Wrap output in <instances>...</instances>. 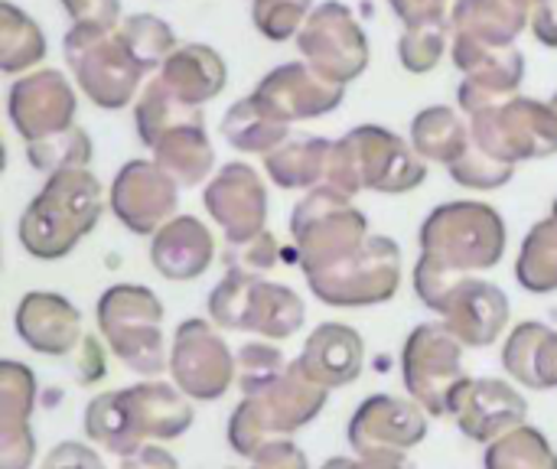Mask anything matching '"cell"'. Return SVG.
<instances>
[{"instance_id": "obj_1", "label": "cell", "mask_w": 557, "mask_h": 469, "mask_svg": "<svg viewBox=\"0 0 557 469\" xmlns=\"http://www.w3.org/2000/svg\"><path fill=\"white\" fill-rule=\"evenodd\" d=\"M418 242L421 258L414 268V294L428 310H437L454 281L473 271H490L503 261L509 232L499 209L457 199L437 206L424 219Z\"/></svg>"}, {"instance_id": "obj_2", "label": "cell", "mask_w": 557, "mask_h": 469, "mask_svg": "<svg viewBox=\"0 0 557 469\" xmlns=\"http://www.w3.org/2000/svg\"><path fill=\"white\" fill-rule=\"evenodd\" d=\"M101 212L104 202L98 176L88 166L59 170L46 176L42 189L23 209L16 235L29 258L59 261L98 225Z\"/></svg>"}, {"instance_id": "obj_3", "label": "cell", "mask_w": 557, "mask_h": 469, "mask_svg": "<svg viewBox=\"0 0 557 469\" xmlns=\"http://www.w3.org/2000/svg\"><path fill=\"white\" fill-rule=\"evenodd\" d=\"M424 180L428 160L418 157V150L408 140L379 124L352 127L346 137L333 140L326 186L339 189L349 199L362 189L401 196L424 186Z\"/></svg>"}, {"instance_id": "obj_4", "label": "cell", "mask_w": 557, "mask_h": 469, "mask_svg": "<svg viewBox=\"0 0 557 469\" xmlns=\"http://www.w3.org/2000/svg\"><path fill=\"white\" fill-rule=\"evenodd\" d=\"M326 398H330V388L317 385L294 359L277 382H271L258 395H245L242 405L232 411L228 431H225L228 447L238 457L255 460L268 444L281 437H294L297 431L313 424L320 411L326 408Z\"/></svg>"}, {"instance_id": "obj_5", "label": "cell", "mask_w": 557, "mask_h": 469, "mask_svg": "<svg viewBox=\"0 0 557 469\" xmlns=\"http://www.w3.org/2000/svg\"><path fill=\"white\" fill-rule=\"evenodd\" d=\"M206 310L219 330L255 333L261 340H287L307 323V304L294 287L238 268L225 271V277L209 294Z\"/></svg>"}, {"instance_id": "obj_6", "label": "cell", "mask_w": 557, "mask_h": 469, "mask_svg": "<svg viewBox=\"0 0 557 469\" xmlns=\"http://www.w3.org/2000/svg\"><path fill=\"white\" fill-rule=\"evenodd\" d=\"M98 333L108 349L137 375L160 379L170 369V349L163 340V304L144 284H114L95 307Z\"/></svg>"}, {"instance_id": "obj_7", "label": "cell", "mask_w": 557, "mask_h": 469, "mask_svg": "<svg viewBox=\"0 0 557 469\" xmlns=\"http://www.w3.org/2000/svg\"><path fill=\"white\" fill-rule=\"evenodd\" d=\"M294 261L304 277L339 264L369 242V219L333 186L307 189V196L290 212Z\"/></svg>"}, {"instance_id": "obj_8", "label": "cell", "mask_w": 557, "mask_h": 469, "mask_svg": "<svg viewBox=\"0 0 557 469\" xmlns=\"http://www.w3.org/2000/svg\"><path fill=\"white\" fill-rule=\"evenodd\" d=\"M62 55L82 95L101 111L127 108L140 88V78L147 75L121 42L117 29L72 26L62 39Z\"/></svg>"}, {"instance_id": "obj_9", "label": "cell", "mask_w": 557, "mask_h": 469, "mask_svg": "<svg viewBox=\"0 0 557 469\" xmlns=\"http://www.w3.org/2000/svg\"><path fill=\"white\" fill-rule=\"evenodd\" d=\"M405 392L431 418H450L454 398L470 379L463 369V343L447 330V323H421L408 333L401 349Z\"/></svg>"}, {"instance_id": "obj_10", "label": "cell", "mask_w": 557, "mask_h": 469, "mask_svg": "<svg viewBox=\"0 0 557 469\" xmlns=\"http://www.w3.org/2000/svg\"><path fill=\"white\" fill-rule=\"evenodd\" d=\"M317 300L326 307H379L388 304L401 287V248L385 235H369V242L343 258L339 264L307 274Z\"/></svg>"}, {"instance_id": "obj_11", "label": "cell", "mask_w": 557, "mask_h": 469, "mask_svg": "<svg viewBox=\"0 0 557 469\" xmlns=\"http://www.w3.org/2000/svg\"><path fill=\"white\" fill-rule=\"evenodd\" d=\"M470 127L480 150L512 166L557 153V111L552 101L516 95L506 104L470 114Z\"/></svg>"}, {"instance_id": "obj_12", "label": "cell", "mask_w": 557, "mask_h": 469, "mask_svg": "<svg viewBox=\"0 0 557 469\" xmlns=\"http://www.w3.org/2000/svg\"><path fill=\"white\" fill-rule=\"evenodd\" d=\"M173 385L193 402H219L238 382V359L209 320H186L170 343Z\"/></svg>"}, {"instance_id": "obj_13", "label": "cell", "mask_w": 557, "mask_h": 469, "mask_svg": "<svg viewBox=\"0 0 557 469\" xmlns=\"http://www.w3.org/2000/svg\"><path fill=\"white\" fill-rule=\"evenodd\" d=\"M297 49L304 62L339 85H349L369 65V36L356 13L339 0L313 7L310 20L297 33Z\"/></svg>"}, {"instance_id": "obj_14", "label": "cell", "mask_w": 557, "mask_h": 469, "mask_svg": "<svg viewBox=\"0 0 557 469\" xmlns=\"http://www.w3.org/2000/svg\"><path fill=\"white\" fill-rule=\"evenodd\" d=\"M454 65L463 72L457 101L460 111L476 114L496 104H506L519 95L525 78V55L516 46H490L480 39L454 36L450 42Z\"/></svg>"}, {"instance_id": "obj_15", "label": "cell", "mask_w": 557, "mask_h": 469, "mask_svg": "<svg viewBox=\"0 0 557 469\" xmlns=\"http://www.w3.org/2000/svg\"><path fill=\"white\" fill-rule=\"evenodd\" d=\"M180 206V183L157 160H131L117 170L108 209L134 235H157Z\"/></svg>"}, {"instance_id": "obj_16", "label": "cell", "mask_w": 557, "mask_h": 469, "mask_svg": "<svg viewBox=\"0 0 557 469\" xmlns=\"http://www.w3.org/2000/svg\"><path fill=\"white\" fill-rule=\"evenodd\" d=\"M7 111H10L16 134L29 144V140L72 127L78 98H75L72 82L59 69H36L10 85Z\"/></svg>"}, {"instance_id": "obj_17", "label": "cell", "mask_w": 557, "mask_h": 469, "mask_svg": "<svg viewBox=\"0 0 557 469\" xmlns=\"http://www.w3.org/2000/svg\"><path fill=\"white\" fill-rule=\"evenodd\" d=\"M202 202L212 222L225 232V242H248L268 232V189L255 166L248 163H225L206 186Z\"/></svg>"}, {"instance_id": "obj_18", "label": "cell", "mask_w": 557, "mask_h": 469, "mask_svg": "<svg viewBox=\"0 0 557 469\" xmlns=\"http://www.w3.org/2000/svg\"><path fill=\"white\" fill-rule=\"evenodd\" d=\"M447 330L470 349L493 346L509 326V297L499 284L483 277H460L441 297L437 310Z\"/></svg>"}, {"instance_id": "obj_19", "label": "cell", "mask_w": 557, "mask_h": 469, "mask_svg": "<svg viewBox=\"0 0 557 469\" xmlns=\"http://www.w3.org/2000/svg\"><path fill=\"white\" fill-rule=\"evenodd\" d=\"M450 418L473 444H493L525 424L529 402L506 379H467L454 398Z\"/></svg>"}, {"instance_id": "obj_20", "label": "cell", "mask_w": 557, "mask_h": 469, "mask_svg": "<svg viewBox=\"0 0 557 469\" xmlns=\"http://www.w3.org/2000/svg\"><path fill=\"white\" fill-rule=\"evenodd\" d=\"M281 121H310L336 111L346 98V85L330 82L310 62H287L271 69L251 91Z\"/></svg>"}, {"instance_id": "obj_21", "label": "cell", "mask_w": 557, "mask_h": 469, "mask_svg": "<svg viewBox=\"0 0 557 469\" xmlns=\"http://www.w3.org/2000/svg\"><path fill=\"white\" fill-rule=\"evenodd\" d=\"M428 428H431V415L414 398L372 395L356 408L346 437L356 454L411 451L428 437Z\"/></svg>"}, {"instance_id": "obj_22", "label": "cell", "mask_w": 557, "mask_h": 469, "mask_svg": "<svg viewBox=\"0 0 557 469\" xmlns=\"http://www.w3.org/2000/svg\"><path fill=\"white\" fill-rule=\"evenodd\" d=\"M13 326L20 340L39 356H69L82 346V313L62 297L49 291H29L13 313Z\"/></svg>"}, {"instance_id": "obj_23", "label": "cell", "mask_w": 557, "mask_h": 469, "mask_svg": "<svg viewBox=\"0 0 557 469\" xmlns=\"http://www.w3.org/2000/svg\"><path fill=\"white\" fill-rule=\"evenodd\" d=\"M117 395L140 444L176 441L196 421L193 405H189L193 398H186L176 385H166L160 379H144L131 388H117Z\"/></svg>"}, {"instance_id": "obj_24", "label": "cell", "mask_w": 557, "mask_h": 469, "mask_svg": "<svg viewBox=\"0 0 557 469\" xmlns=\"http://www.w3.org/2000/svg\"><path fill=\"white\" fill-rule=\"evenodd\" d=\"M215 261V242L202 219L173 215L150 235V264L166 281H196Z\"/></svg>"}, {"instance_id": "obj_25", "label": "cell", "mask_w": 557, "mask_h": 469, "mask_svg": "<svg viewBox=\"0 0 557 469\" xmlns=\"http://www.w3.org/2000/svg\"><path fill=\"white\" fill-rule=\"evenodd\" d=\"M300 369L323 388H346L362 375L366 366V343L359 330L346 323H323L310 333L297 356Z\"/></svg>"}, {"instance_id": "obj_26", "label": "cell", "mask_w": 557, "mask_h": 469, "mask_svg": "<svg viewBox=\"0 0 557 469\" xmlns=\"http://www.w3.org/2000/svg\"><path fill=\"white\" fill-rule=\"evenodd\" d=\"M147 150L183 189L206 183L212 166H215V150H212L209 134H206L202 111H193L180 124L166 127Z\"/></svg>"}, {"instance_id": "obj_27", "label": "cell", "mask_w": 557, "mask_h": 469, "mask_svg": "<svg viewBox=\"0 0 557 469\" xmlns=\"http://www.w3.org/2000/svg\"><path fill=\"white\" fill-rule=\"evenodd\" d=\"M180 101L186 104H209L212 98H219L225 91V82H228V65L225 59L206 46V42H186V46H176L173 55L160 65V75H157Z\"/></svg>"}, {"instance_id": "obj_28", "label": "cell", "mask_w": 557, "mask_h": 469, "mask_svg": "<svg viewBox=\"0 0 557 469\" xmlns=\"http://www.w3.org/2000/svg\"><path fill=\"white\" fill-rule=\"evenodd\" d=\"M503 369L529 392L557 388V333L552 326L529 320L519 323L503 346Z\"/></svg>"}, {"instance_id": "obj_29", "label": "cell", "mask_w": 557, "mask_h": 469, "mask_svg": "<svg viewBox=\"0 0 557 469\" xmlns=\"http://www.w3.org/2000/svg\"><path fill=\"white\" fill-rule=\"evenodd\" d=\"M450 26L454 36L490 46H516L522 29L532 26V10L522 0H454Z\"/></svg>"}, {"instance_id": "obj_30", "label": "cell", "mask_w": 557, "mask_h": 469, "mask_svg": "<svg viewBox=\"0 0 557 469\" xmlns=\"http://www.w3.org/2000/svg\"><path fill=\"white\" fill-rule=\"evenodd\" d=\"M470 140H473L470 121H463V114L450 104H431L418 111L411 121V147L428 163H444V166L457 163L467 153Z\"/></svg>"}, {"instance_id": "obj_31", "label": "cell", "mask_w": 557, "mask_h": 469, "mask_svg": "<svg viewBox=\"0 0 557 469\" xmlns=\"http://www.w3.org/2000/svg\"><path fill=\"white\" fill-rule=\"evenodd\" d=\"M222 137L228 147H235L238 153H274L281 144H287L290 124L281 121L271 108H264L255 95L235 101L225 118H222Z\"/></svg>"}, {"instance_id": "obj_32", "label": "cell", "mask_w": 557, "mask_h": 469, "mask_svg": "<svg viewBox=\"0 0 557 469\" xmlns=\"http://www.w3.org/2000/svg\"><path fill=\"white\" fill-rule=\"evenodd\" d=\"M330 157H333V140L304 137V140H287L274 153H268L264 170L271 183L281 189H317L326 186Z\"/></svg>"}, {"instance_id": "obj_33", "label": "cell", "mask_w": 557, "mask_h": 469, "mask_svg": "<svg viewBox=\"0 0 557 469\" xmlns=\"http://www.w3.org/2000/svg\"><path fill=\"white\" fill-rule=\"evenodd\" d=\"M46 55V36L39 23L16 3L0 0V72L20 75L39 65Z\"/></svg>"}, {"instance_id": "obj_34", "label": "cell", "mask_w": 557, "mask_h": 469, "mask_svg": "<svg viewBox=\"0 0 557 469\" xmlns=\"http://www.w3.org/2000/svg\"><path fill=\"white\" fill-rule=\"evenodd\" d=\"M85 437L98 447H104L114 457H131L134 451H140L144 444L137 441L131 418L121 405L117 392H104L95 395L85 408Z\"/></svg>"}, {"instance_id": "obj_35", "label": "cell", "mask_w": 557, "mask_h": 469, "mask_svg": "<svg viewBox=\"0 0 557 469\" xmlns=\"http://www.w3.org/2000/svg\"><path fill=\"white\" fill-rule=\"evenodd\" d=\"M516 281L529 294L557 291V229L552 219H542L529 229L516 261Z\"/></svg>"}, {"instance_id": "obj_36", "label": "cell", "mask_w": 557, "mask_h": 469, "mask_svg": "<svg viewBox=\"0 0 557 469\" xmlns=\"http://www.w3.org/2000/svg\"><path fill=\"white\" fill-rule=\"evenodd\" d=\"M483 469H557V451L539 428L522 424L486 444Z\"/></svg>"}, {"instance_id": "obj_37", "label": "cell", "mask_w": 557, "mask_h": 469, "mask_svg": "<svg viewBox=\"0 0 557 469\" xmlns=\"http://www.w3.org/2000/svg\"><path fill=\"white\" fill-rule=\"evenodd\" d=\"M36 375L16 359L0 366V437L33 434L29 418L36 408Z\"/></svg>"}, {"instance_id": "obj_38", "label": "cell", "mask_w": 557, "mask_h": 469, "mask_svg": "<svg viewBox=\"0 0 557 469\" xmlns=\"http://www.w3.org/2000/svg\"><path fill=\"white\" fill-rule=\"evenodd\" d=\"M117 36L121 42L127 46V52L137 59V65L144 72H153L160 69L173 49H176V33L166 20L153 16V13H134V16H124L121 26H117Z\"/></svg>"}, {"instance_id": "obj_39", "label": "cell", "mask_w": 557, "mask_h": 469, "mask_svg": "<svg viewBox=\"0 0 557 469\" xmlns=\"http://www.w3.org/2000/svg\"><path fill=\"white\" fill-rule=\"evenodd\" d=\"M91 137L72 124L59 134H49V137H39V140H29L26 144V160L33 170L52 176L59 170H75V166H88L91 163Z\"/></svg>"}, {"instance_id": "obj_40", "label": "cell", "mask_w": 557, "mask_h": 469, "mask_svg": "<svg viewBox=\"0 0 557 469\" xmlns=\"http://www.w3.org/2000/svg\"><path fill=\"white\" fill-rule=\"evenodd\" d=\"M454 42V26L450 16L447 20H434V23H418V26H405L401 39H398V59L408 72L414 75H428L441 65L444 52Z\"/></svg>"}, {"instance_id": "obj_41", "label": "cell", "mask_w": 557, "mask_h": 469, "mask_svg": "<svg viewBox=\"0 0 557 469\" xmlns=\"http://www.w3.org/2000/svg\"><path fill=\"white\" fill-rule=\"evenodd\" d=\"M313 13V0H251L255 29L271 42L294 39Z\"/></svg>"}, {"instance_id": "obj_42", "label": "cell", "mask_w": 557, "mask_h": 469, "mask_svg": "<svg viewBox=\"0 0 557 469\" xmlns=\"http://www.w3.org/2000/svg\"><path fill=\"white\" fill-rule=\"evenodd\" d=\"M454 183L457 186H467V189H480V193H490V189H503L512 176H516V166L512 163H503L496 160L493 153L480 150L473 140L467 147V153L447 166Z\"/></svg>"}, {"instance_id": "obj_43", "label": "cell", "mask_w": 557, "mask_h": 469, "mask_svg": "<svg viewBox=\"0 0 557 469\" xmlns=\"http://www.w3.org/2000/svg\"><path fill=\"white\" fill-rule=\"evenodd\" d=\"M235 359H238V388L245 395L264 392L290 366L287 356L277 346H271V343H245Z\"/></svg>"}, {"instance_id": "obj_44", "label": "cell", "mask_w": 557, "mask_h": 469, "mask_svg": "<svg viewBox=\"0 0 557 469\" xmlns=\"http://www.w3.org/2000/svg\"><path fill=\"white\" fill-rule=\"evenodd\" d=\"M222 261L228 268H238V271H251V274H264L271 268H277L281 261V245L271 232H261L248 242H235L225 248Z\"/></svg>"}, {"instance_id": "obj_45", "label": "cell", "mask_w": 557, "mask_h": 469, "mask_svg": "<svg viewBox=\"0 0 557 469\" xmlns=\"http://www.w3.org/2000/svg\"><path fill=\"white\" fill-rule=\"evenodd\" d=\"M69 13L72 26H101L117 29L121 26V0H59Z\"/></svg>"}, {"instance_id": "obj_46", "label": "cell", "mask_w": 557, "mask_h": 469, "mask_svg": "<svg viewBox=\"0 0 557 469\" xmlns=\"http://www.w3.org/2000/svg\"><path fill=\"white\" fill-rule=\"evenodd\" d=\"M320 469H414L408 451H369L356 457H333Z\"/></svg>"}, {"instance_id": "obj_47", "label": "cell", "mask_w": 557, "mask_h": 469, "mask_svg": "<svg viewBox=\"0 0 557 469\" xmlns=\"http://www.w3.org/2000/svg\"><path fill=\"white\" fill-rule=\"evenodd\" d=\"M42 469H104V460L88 444L62 441L59 447L49 451V457L42 460Z\"/></svg>"}, {"instance_id": "obj_48", "label": "cell", "mask_w": 557, "mask_h": 469, "mask_svg": "<svg viewBox=\"0 0 557 469\" xmlns=\"http://www.w3.org/2000/svg\"><path fill=\"white\" fill-rule=\"evenodd\" d=\"M248 469H310L307 464V454L290 441V437H281L274 444H268Z\"/></svg>"}, {"instance_id": "obj_49", "label": "cell", "mask_w": 557, "mask_h": 469, "mask_svg": "<svg viewBox=\"0 0 557 469\" xmlns=\"http://www.w3.org/2000/svg\"><path fill=\"white\" fill-rule=\"evenodd\" d=\"M388 7L395 10V16L405 26H418V23H434V20H447V0H388Z\"/></svg>"}, {"instance_id": "obj_50", "label": "cell", "mask_w": 557, "mask_h": 469, "mask_svg": "<svg viewBox=\"0 0 557 469\" xmlns=\"http://www.w3.org/2000/svg\"><path fill=\"white\" fill-rule=\"evenodd\" d=\"M104 375V349L98 346L95 336H85L82 346H78V369H75V379L82 385H91Z\"/></svg>"}, {"instance_id": "obj_51", "label": "cell", "mask_w": 557, "mask_h": 469, "mask_svg": "<svg viewBox=\"0 0 557 469\" xmlns=\"http://www.w3.org/2000/svg\"><path fill=\"white\" fill-rule=\"evenodd\" d=\"M121 469H180V460L160 444H144L131 457H121Z\"/></svg>"}, {"instance_id": "obj_52", "label": "cell", "mask_w": 557, "mask_h": 469, "mask_svg": "<svg viewBox=\"0 0 557 469\" xmlns=\"http://www.w3.org/2000/svg\"><path fill=\"white\" fill-rule=\"evenodd\" d=\"M532 33L542 46L557 49V0H545L535 13H532Z\"/></svg>"}, {"instance_id": "obj_53", "label": "cell", "mask_w": 557, "mask_h": 469, "mask_svg": "<svg viewBox=\"0 0 557 469\" xmlns=\"http://www.w3.org/2000/svg\"><path fill=\"white\" fill-rule=\"evenodd\" d=\"M552 222H555V229H557V199H555V206H552V215H548Z\"/></svg>"}, {"instance_id": "obj_54", "label": "cell", "mask_w": 557, "mask_h": 469, "mask_svg": "<svg viewBox=\"0 0 557 469\" xmlns=\"http://www.w3.org/2000/svg\"><path fill=\"white\" fill-rule=\"evenodd\" d=\"M552 108H555V111H557V95H555V98H552Z\"/></svg>"}]
</instances>
